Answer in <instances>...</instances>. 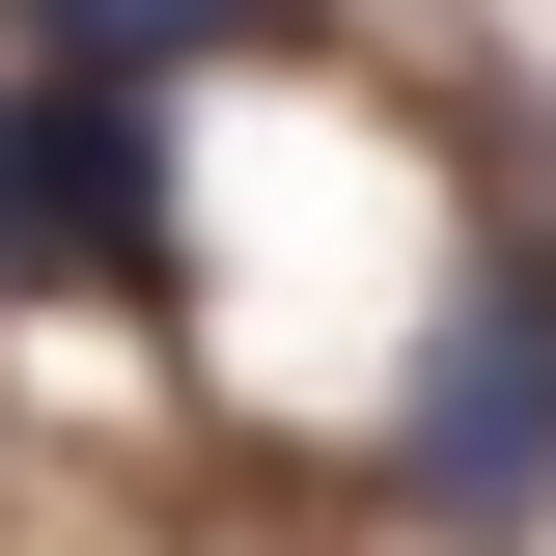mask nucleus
Listing matches in <instances>:
<instances>
[{"instance_id": "nucleus-1", "label": "nucleus", "mask_w": 556, "mask_h": 556, "mask_svg": "<svg viewBox=\"0 0 556 556\" xmlns=\"http://www.w3.org/2000/svg\"><path fill=\"white\" fill-rule=\"evenodd\" d=\"M390 473L445 501V529L556 501V278H529V251H473L445 306H417V362H390Z\"/></svg>"}, {"instance_id": "nucleus-2", "label": "nucleus", "mask_w": 556, "mask_h": 556, "mask_svg": "<svg viewBox=\"0 0 556 556\" xmlns=\"http://www.w3.org/2000/svg\"><path fill=\"white\" fill-rule=\"evenodd\" d=\"M139 251H167V139H139V84H112V56L0 84V306H28V278H139Z\"/></svg>"}, {"instance_id": "nucleus-3", "label": "nucleus", "mask_w": 556, "mask_h": 556, "mask_svg": "<svg viewBox=\"0 0 556 556\" xmlns=\"http://www.w3.org/2000/svg\"><path fill=\"white\" fill-rule=\"evenodd\" d=\"M56 56H112V84H195V56H251V0H56Z\"/></svg>"}]
</instances>
